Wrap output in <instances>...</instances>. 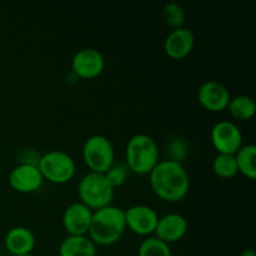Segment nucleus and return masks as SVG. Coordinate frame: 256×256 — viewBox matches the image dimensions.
Instances as JSON below:
<instances>
[{
    "label": "nucleus",
    "mask_w": 256,
    "mask_h": 256,
    "mask_svg": "<svg viewBox=\"0 0 256 256\" xmlns=\"http://www.w3.org/2000/svg\"><path fill=\"white\" fill-rule=\"evenodd\" d=\"M149 179L152 192L165 202H179L189 192L190 178L182 162L159 160L149 172Z\"/></svg>",
    "instance_id": "f257e3e1"
},
{
    "label": "nucleus",
    "mask_w": 256,
    "mask_h": 256,
    "mask_svg": "<svg viewBox=\"0 0 256 256\" xmlns=\"http://www.w3.org/2000/svg\"><path fill=\"white\" fill-rule=\"evenodd\" d=\"M126 230L124 209L115 205H106L92 210L89 238L94 244L112 245L122 236Z\"/></svg>",
    "instance_id": "f03ea898"
},
{
    "label": "nucleus",
    "mask_w": 256,
    "mask_h": 256,
    "mask_svg": "<svg viewBox=\"0 0 256 256\" xmlns=\"http://www.w3.org/2000/svg\"><path fill=\"white\" fill-rule=\"evenodd\" d=\"M126 164L136 174H149L159 162V146L156 140L145 132L132 135L125 148Z\"/></svg>",
    "instance_id": "7ed1b4c3"
},
{
    "label": "nucleus",
    "mask_w": 256,
    "mask_h": 256,
    "mask_svg": "<svg viewBox=\"0 0 256 256\" xmlns=\"http://www.w3.org/2000/svg\"><path fill=\"white\" fill-rule=\"evenodd\" d=\"M78 194L80 202L92 210H96L112 204L114 188L108 182L104 172H89L79 180Z\"/></svg>",
    "instance_id": "20e7f679"
},
{
    "label": "nucleus",
    "mask_w": 256,
    "mask_h": 256,
    "mask_svg": "<svg viewBox=\"0 0 256 256\" xmlns=\"http://www.w3.org/2000/svg\"><path fill=\"white\" fill-rule=\"evenodd\" d=\"M38 168L42 178L54 184L68 182L76 170L75 160L64 150H49L44 152L38 160Z\"/></svg>",
    "instance_id": "39448f33"
},
{
    "label": "nucleus",
    "mask_w": 256,
    "mask_h": 256,
    "mask_svg": "<svg viewBox=\"0 0 256 256\" xmlns=\"http://www.w3.org/2000/svg\"><path fill=\"white\" fill-rule=\"evenodd\" d=\"M82 159L90 172H105L115 162L114 145L104 135H92L82 145Z\"/></svg>",
    "instance_id": "423d86ee"
},
{
    "label": "nucleus",
    "mask_w": 256,
    "mask_h": 256,
    "mask_svg": "<svg viewBox=\"0 0 256 256\" xmlns=\"http://www.w3.org/2000/svg\"><path fill=\"white\" fill-rule=\"evenodd\" d=\"M212 145L219 154H232L242 148V134L236 122L232 120H220L215 122L210 132Z\"/></svg>",
    "instance_id": "0eeeda50"
},
{
    "label": "nucleus",
    "mask_w": 256,
    "mask_h": 256,
    "mask_svg": "<svg viewBox=\"0 0 256 256\" xmlns=\"http://www.w3.org/2000/svg\"><path fill=\"white\" fill-rule=\"evenodd\" d=\"M125 212V222L132 232L139 235H150L155 232L159 215L156 210L145 204L129 206Z\"/></svg>",
    "instance_id": "6e6552de"
},
{
    "label": "nucleus",
    "mask_w": 256,
    "mask_h": 256,
    "mask_svg": "<svg viewBox=\"0 0 256 256\" xmlns=\"http://www.w3.org/2000/svg\"><path fill=\"white\" fill-rule=\"evenodd\" d=\"M104 68V55L95 48H82L75 52L72 59V72L80 78L92 79L102 74Z\"/></svg>",
    "instance_id": "1a4fd4ad"
},
{
    "label": "nucleus",
    "mask_w": 256,
    "mask_h": 256,
    "mask_svg": "<svg viewBox=\"0 0 256 256\" xmlns=\"http://www.w3.org/2000/svg\"><path fill=\"white\" fill-rule=\"evenodd\" d=\"M44 178L38 164L20 162L12 169L9 174V184L19 192H32L42 186Z\"/></svg>",
    "instance_id": "9d476101"
},
{
    "label": "nucleus",
    "mask_w": 256,
    "mask_h": 256,
    "mask_svg": "<svg viewBox=\"0 0 256 256\" xmlns=\"http://www.w3.org/2000/svg\"><path fill=\"white\" fill-rule=\"evenodd\" d=\"M229 89L218 80H206L198 89V100L210 112H222L230 102Z\"/></svg>",
    "instance_id": "9b49d317"
},
{
    "label": "nucleus",
    "mask_w": 256,
    "mask_h": 256,
    "mask_svg": "<svg viewBox=\"0 0 256 256\" xmlns=\"http://www.w3.org/2000/svg\"><path fill=\"white\" fill-rule=\"evenodd\" d=\"M92 210L79 202L66 206L62 214V225L69 235H86L92 222Z\"/></svg>",
    "instance_id": "f8f14e48"
},
{
    "label": "nucleus",
    "mask_w": 256,
    "mask_h": 256,
    "mask_svg": "<svg viewBox=\"0 0 256 256\" xmlns=\"http://www.w3.org/2000/svg\"><path fill=\"white\" fill-rule=\"evenodd\" d=\"M188 232V220L184 215L179 212H168L159 216L156 228H155V236L165 242L166 244L178 242L182 239Z\"/></svg>",
    "instance_id": "ddd939ff"
},
{
    "label": "nucleus",
    "mask_w": 256,
    "mask_h": 256,
    "mask_svg": "<svg viewBox=\"0 0 256 256\" xmlns=\"http://www.w3.org/2000/svg\"><path fill=\"white\" fill-rule=\"evenodd\" d=\"M195 45V35L189 28H176L166 35L164 42L165 52L172 59H182L190 54Z\"/></svg>",
    "instance_id": "4468645a"
},
{
    "label": "nucleus",
    "mask_w": 256,
    "mask_h": 256,
    "mask_svg": "<svg viewBox=\"0 0 256 256\" xmlns=\"http://www.w3.org/2000/svg\"><path fill=\"white\" fill-rule=\"evenodd\" d=\"M36 239L29 228L14 226L8 230L5 235V246L12 256L32 254L34 250Z\"/></svg>",
    "instance_id": "2eb2a0df"
},
{
    "label": "nucleus",
    "mask_w": 256,
    "mask_h": 256,
    "mask_svg": "<svg viewBox=\"0 0 256 256\" xmlns=\"http://www.w3.org/2000/svg\"><path fill=\"white\" fill-rule=\"evenodd\" d=\"M59 256H96V248L88 235H68L60 242Z\"/></svg>",
    "instance_id": "dca6fc26"
},
{
    "label": "nucleus",
    "mask_w": 256,
    "mask_h": 256,
    "mask_svg": "<svg viewBox=\"0 0 256 256\" xmlns=\"http://www.w3.org/2000/svg\"><path fill=\"white\" fill-rule=\"evenodd\" d=\"M228 109L235 119L248 120L254 116L256 105L252 96L246 94H240L234 98H230Z\"/></svg>",
    "instance_id": "f3484780"
},
{
    "label": "nucleus",
    "mask_w": 256,
    "mask_h": 256,
    "mask_svg": "<svg viewBox=\"0 0 256 256\" xmlns=\"http://www.w3.org/2000/svg\"><path fill=\"white\" fill-rule=\"evenodd\" d=\"M256 146L254 144H245L242 145L239 150L235 152V160H236L238 170L245 176L254 179L256 176Z\"/></svg>",
    "instance_id": "a211bd4d"
},
{
    "label": "nucleus",
    "mask_w": 256,
    "mask_h": 256,
    "mask_svg": "<svg viewBox=\"0 0 256 256\" xmlns=\"http://www.w3.org/2000/svg\"><path fill=\"white\" fill-rule=\"evenodd\" d=\"M138 256H172L170 245L156 236H148L140 244Z\"/></svg>",
    "instance_id": "6ab92c4d"
},
{
    "label": "nucleus",
    "mask_w": 256,
    "mask_h": 256,
    "mask_svg": "<svg viewBox=\"0 0 256 256\" xmlns=\"http://www.w3.org/2000/svg\"><path fill=\"white\" fill-rule=\"evenodd\" d=\"M212 170L216 175L222 178H232L236 172H239L235 160V155L232 154H219L212 160Z\"/></svg>",
    "instance_id": "aec40b11"
},
{
    "label": "nucleus",
    "mask_w": 256,
    "mask_h": 256,
    "mask_svg": "<svg viewBox=\"0 0 256 256\" xmlns=\"http://www.w3.org/2000/svg\"><path fill=\"white\" fill-rule=\"evenodd\" d=\"M162 16L164 20L172 26V29L182 28L185 22V10L179 2H169L162 8Z\"/></svg>",
    "instance_id": "412c9836"
},
{
    "label": "nucleus",
    "mask_w": 256,
    "mask_h": 256,
    "mask_svg": "<svg viewBox=\"0 0 256 256\" xmlns=\"http://www.w3.org/2000/svg\"><path fill=\"white\" fill-rule=\"evenodd\" d=\"M166 154L169 160L182 162V164L185 158L188 156V145L185 144V142L182 138H172L166 144Z\"/></svg>",
    "instance_id": "4be33fe9"
},
{
    "label": "nucleus",
    "mask_w": 256,
    "mask_h": 256,
    "mask_svg": "<svg viewBox=\"0 0 256 256\" xmlns=\"http://www.w3.org/2000/svg\"><path fill=\"white\" fill-rule=\"evenodd\" d=\"M105 176H106L108 182L112 184V186L118 188V186H122L125 182H126V178H128V172L124 166L119 164H112L106 172H104Z\"/></svg>",
    "instance_id": "5701e85b"
},
{
    "label": "nucleus",
    "mask_w": 256,
    "mask_h": 256,
    "mask_svg": "<svg viewBox=\"0 0 256 256\" xmlns=\"http://www.w3.org/2000/svg\"><path fill=\"white\" fill-rule=\"evenodd\" d=\"M240 256H256V254L252 249H246V250H244V252H242Z\"/></svg>",
    "instance_id": "b1692460"
},
{
    "label": "nucleus",
    "mask_w": 256,
    "mask_h": 256,
    "mask_svg": "<svg viewBox=\"0 0 256 256\" xmlns=\"http://www.w3.org/2000/svg\"><path fill=\"white\" fill-rule=\"evenodd\" d=\"M18 256H34L32 254H25V255H18Z\"/></svg>",
    "instance_id": "393cba45"
},
{
    "label": "nucleus",
    "mask_w": 256,
    "mask_h": 256,
    "mask_svg": "<svg viewBox=\"0 0 256 256\" xmlns=\"http://www.w3.org/2000/svg\"><path fill=\"white\" fill-rule=\"evenodd\" d=\"M0 256H2V254H0Z\"/></svg>",
    "instance_id": "a878e982"
}]
</instances>
